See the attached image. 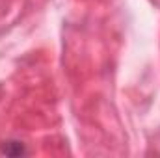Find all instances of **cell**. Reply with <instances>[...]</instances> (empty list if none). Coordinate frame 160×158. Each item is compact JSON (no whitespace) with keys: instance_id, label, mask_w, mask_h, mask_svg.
<instances>
[{"instance_id":"obj_1","label":"cell","mask_w":160,"mask_h":158,"mask_svg":"<svg viewBox=\"0 0 160 158\" xmlns=\"http://www.w3.org/2000/svg\"><path fill=\"white\" fill-rule=\"evenodd\" d=\"M0 153L6 155V156H22L26 155V147L22 141H15V140H9V141H4L2 147H0Z\"/></svg>"}]
</instances>
